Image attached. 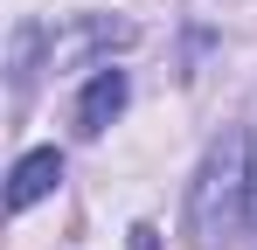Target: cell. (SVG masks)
<instances>
[{
  "instance_id": "6da1fadb",
  "label": "cell",
  "mask_w": 257,
  "mask_h": 250,
  "mask_svg": "<svg viewBox=\"0 0 257 250\" xmlns=\"http://www.w3.org/2000/svg\"><path fill=\"white\" fill-rule=\"evenodd\" d=\"M250 132H222L209 146V160L195 174V236L202 243H229L250 215V188H257V167H250Z\"/></svg>"
},
{
  "instance_id": "277c9868",
  "label": "cell",
  "mask_w": 257,
  "mask_h": 250,
  "mask_svg": "<svg viewBox=\"0 0 257 250\" xmlns=\"http://www.w3.org/2000/svg\"><path fill=\"white\" fill-rule=\"evenodd\" d=\"M250 222H257V188H250Z\"/></svg>"
},
{
  "instance_id": "3957f363",
  "label": "cell",
  "mask_w": 257,
  "mask_h": 250,
  "mask_svg": "<svg viewBox=\"0 0 257 250\" xmlns=\"http://www.w3.org/2000/svg\"><path fill=\"white\" fill-rule=\"evenodd\" d=\"M56 181H63V153H56V146H35V153H21V167H14L7 202H14V208H35Z\"/></svg>"
},
{
  "instance_id": "7a4b0ae2",
  "label": "cell",
  "mask_w": 257,
  "mask_h": 250,
  "mask_svg": "<svg viewBox=\"0 0 257 250\" xmlns=\"http://www.w3.org/2000/svg\"><path fill=\"white\" fill-rule=\"evenodd\" d=\"M125 97H132L125 70H111V63H104V70H97V77L84 83V97H77V132H84V139H97L104 125L125 111Z\"/></svg>"
}]
</instances>
